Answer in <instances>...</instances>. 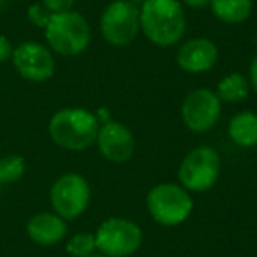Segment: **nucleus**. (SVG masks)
Segmentation results:
<instances>
[{"mask_svg": "<svg viewBox=\"0 0 257 257\" xmlns=\"http://www.w3.org/2000/svg\"><path fill=\"white\" fill-rule=\"evenodd\" d=\"M140 29L155 46L171 48L182 41L187 18L178 0H145L140 6Z\"/></svg>", "mask_w": 257, "mask_h": 257, "instance_id": "nucleus-1", "label": "nucleus"}, {"mask_svg": "<svg viewBox=\"0 0 257 257\" xmlns=\"http://www.w3.org/2000/svg\"><path fill=\"white\" fill-rule=\"evenodd\" d=\"M99 120L83 107H64L53 113L48 123V134L57 147L71 152H81L95 145Z\"/></svg>", "mask_w": 257, "mask_h": 257, "instance_id": "nucleus-2", "label": "nucleus"}, {"mask_svg": "<svg viewBox=\"0 0 257 257\" xmlns=\"http://www.w3.org/2000/svg\"><path fill=\"white\" fill-rule=\"evenodd\" d=\"M48 48L60 57H78L88 48L92 32L85 16L78 11L53 13L44 27Z\"/></svg>", "mask_w": 257, "mask_h": 257, "instance_id": "nucleus-3", "label": "nucleus"}, {"mask_svg": "<svg viewBox=\"0 0 257 257\" xmlns=\"http://www.w3.org/2000/svg\"><path fill=\"white\" fill-rule=\"evenodd\" d=\"M147 208L150 217L164 227L180 225L190 217L194 201L190 192L171 182L157 183L147 194Z\"/></svg>", "mask_w": 257, "mask_h": 257, "instance_id": "nucleus-4", "label": "nucleus"}, {"mask_svg": "<svg viewBox=\"0 0 257 257\" xmlns=\"http://www.w3.org/2000/svg\"><path fill=\"white\" fill-rule=\"evenodd\" d=\"M97 252L106 257H131L141 248L143 231L136 222L121 217H111L97 227Z\"/></svg>", "mask_w": 257, "mask_h": 257, "instance_id": "nucleus-5", "label": "nucleus"}, {"mask_svg": "<svg viewBox=\"0 0 257 257\" xmlns=\"http://www.w3.org/2000/svg\"><path fill=\"white\" fill-rule=\"evenodd\" d=\"M220 176V157L211 147H197L183 157L178 168L180 185L189 192H206Z\"/></svg>", "mask_w": 257, "mask_h": 257, "instance_id": "nucleus-6", "label": "nucleus"}, {"mask_svg": "<svg viewBox=\"0 0 257 257\" xmlns=\"http://www.w3.org/2000/svg\"><path fill=\"white\" fill-rule=\"evenodd\" d=\"M99 27L102 37L111 46H128L141 32L140 8L128 0H113L100 15Z\"/></svg>", "mask_w": 257, "mask_h": 257, "instance_id": "nucleus-7", "label": "nucleus"}, {"mask_svg": "<svg viewBox=\"0 0 257 257\" xmlns=\"http://www.w3.org/2000/svg\"><path fill=\"white\" fill-rule=\"evenodd\" d=\"M92 199L90 183L78 173L58 176L50 189V203L57 215L64 220H74L86 211Z\"/></svg>", "mask_w": 257, "mask_h": 257, "instance_id": "nucleus-8", "label": "nucleus"}, {"mask_svg": "<svg viewBox=\"0 0 257 257\" xmlns=\"http://www.w3.org/2000/svg\"><path fill=\"white\" fill-rule=\"evenodd\" d=\"M11 62L23 79L32 83H44L55 74L53 51L37 41H23L13 50Z\"/></svg>", "mask_w": 257, "mask_h": 257, "instance_id": "nucleus-9", "label": "nucleus"}, {"mask_svg": "<svg viewBox=\"0 0 257 257\" xmlns=\"http://www.w3.org/2000/svg\"><path fill=\"white\" fill-rule=\"evenodd\" d=\"M222 102L210 88H197L190 92L182 102V120L189 131L196 134L208 133L220 118Z\"/></svg>", "mask_w": 257, "mask_h": 257, "instance_id": "nucleus-10", "label": "nucleus"}, {"mask_svg": "<svg viewBox=\"0 0 257 257\" xmlns=\"http://www.w3.org/2000/svg\"><path fill=\"white\" fill-rule=\"evenodd\" d=\"M95 145L99 148L100 155L106 161L114 162V164L127 162L133 157L134 148H136L131 128L127 125L120 123V121L113 120L106 121L99 127Z\"/></svg>", "mask_w": 257, "mask_h": 257, "instance_id": "nucleus-11", "label": "nucleus"}, {"mask_svg": "<svg viewBox=\"0 0 257 257\" xmlns=\"http://www.w3.org/2000/svg\"><path fill=\"white\" fill-rule=\"evenodd\" d=\"M218 60V48L208 37H194L178 48L176 64L182 71L190 74L208 72L215 67Z\"/></svg>", "mask_w": 257, "mask_h": 257, "instance_id": "nucleus-12", "label": "nucleus"}, {"mask_svg": "<svg viewBox=\"0 0 257 257\" xmlns=\"http://www.w3.org/2000/svg\"><path fill=\"white\" fill-rule=\"evenodd\" d=\"M27 236L39 246H53L67 236V220L55 211H39L27 222Z\"/></svg>", "mask_w": 257, "mask_h": 257, "instance_id": "nucleus-13", "label": "nucleus"}, {"mask_svg": "<svg viewBox=\"0 0 257 257\" xmlns=\"http://www.w3.org/2000/svg\"><path fill=\"white\" fill-rule=\"evenodd\" d=\"M229 138L241 148L257 147V114L253 111H239L231 118L227 127Z\"/></svg>", "mask_w": 257, "mask_h": 257, "instance_id": "nucleus-14", "label": "nucleus"}, {"mask_svg": "<svg viewBox=\"0 0 257 257\" xmlns=\"http://www.w3.org/2000/svg\"><path fill=\"white\" fill-rule=\"evenodd\" d=\"M210 8L220 22L236 25L250 18L253 0H210Z\"/></svg>", "mask_w": 257, "mask_h": 257, "instance_id": "nucleus-15", "label": "nucleus"}, {"mask_svg": "<svg viewBox=\"0 0 257 257\" xmlns=\"http://www.w3.org/2000/svg\"><path fill=\"white\" fill-rule=\"evenodd\" d=\"M248 92H250L248 79L243 74H239V72H232V74L224 76L218 81L217 90H215L220 102H227V104L241 102V100H245L248 97Z\"/></svg>", "mask_w": 257, "mask_h": 257, "instance_id": "nucleus-16", "label": "nucleus"}, {"mask_svg": "<svg viewBox=\"0 0 257 257\" xmlns=\"http://www.w3.org/2000/svg\"><path fill=\"white\" fill-rule=\"evenodd\" d=\"M65 252L71 257H90L97 252L95 234L92 232H78L71 236L65 243Z\"/></svg>", "mask_w": 257, "mask_h": 257, "instance_id": "nucleus-17", "label": "nucleus"}, {"mask_svg": "<svg viewBox=\"0 0 257 257\" xmlns=\"http://www.w3.org/2000/svg\"><path fill=\"white\" fill-rule=\"evenodd\" d=\"M51 15H53V13H51L43 2H36V4H30L29 8H27V18H29V22L43 30H44V27L48 25V22H50Z\"/></svg>", "mask_w": 257, "mask_h": 257, "instance_id": "nucleus-18", "label": "nucleus"}, {"mask_svg": "<svg viewBox=\"0 0 257 257\" xmlns=\"http://www.w3.org/2000/svg\"><path fill=\"white\" fill-rule=\"evenodd\" d=\"M51 13H64L71 11L76 0H41Z\"/></svg>", "mask_w": 257, "mask_h": 257, "instance_id": "nucleus-19", "label": "nucleus"}, {"mask_svg": "<svg viewBox=\"0 0 257 257\" xmlns=\"http://www.w3.org/2000/svg\"><path fill=\"white\" fill-rule=\"evenodd\" d=\"M13 50H15V46H13V43L9 41V37H6L4 34H0V64L11 60Z\"/></svg>", "mask_w": 257, "mask_h": 257, "instance_id": "nucleus-20", "label": "nucleus"}, {"mask_svg": "<svg viewBox=\"0 0 257 257\" xmlns=\"http://www.w3.org/2000/svg\"><path fill=\"white\" fill-rule=\"evenodd\" d=\"M248 83L257 93V55H253L252 62H250V67H248Z\"/></svg>", "mask_w": 257, "mask_h": 257, "instance_id": "nucleus-21", "label": "nucleus"}, {"mask_svg": "<svg viewBox=\"0 0 257 257\" xmlns=\"http://www.w3.org/2000/svg\"><path fill=\"white\" fill-rule=\"evenodd\" d=\"M183 4H187L189 8H204V6H210V0H183Z\"/></svg>", "mask_w": 257, "mask_h": 257, "instance_id": "nucleus-22", "label": "nucleus"}, {"mask_svg": "<svg viewBox=\"0 0 257 257\" xmlns=\"http://www.w3.org/2000/svg\"><path fill=\"white\" fill-rule=\"evenodd\" d=\"M128 2H133V4H134V6H138V8H140V6H141V4H143L145 0H128Z\"/></svg>", "mask_w": 257, "mask_h": 257, "instance_id": "nucleus-23", "label": "nucleus"}, {"mask_svg": "<svg viewBox=\"0 0 257 257\" xmlns=\"http://www.w3.org/2000/svg\"><path fill=\"white\" fill-rule=\"evenodd\" d=\"M6 2H8V0H0V13H2V9H4Z\"/></svg>", "mask_w": 257, "mask_h": 257, "instance_id": "nucleus-24", "label": "nucleus"}, {"mask_svg": "<svg viewBox=\"0 0 257 257\" xmlns=\"http://www.w3.org/2000/svg\"><path fill=\"white\" fill-rule=\"evenodd\" d=\"M90 257H106V255H102V253H99V252H95L93 255H90Z\"/></svg>", "mask_w": 257, "mask_h": 257, "instance_id": "nucleus-25", "label": "nucleus"}, {"mask_svg": "<svg viewBox=\"0 0 257 257\" xmlns=\"http://www.w3.org/2000/svg\"><path fill=\"white\" fill-rule=\"evenodd\" d=\"M2 187H4V183H2V180H0V189H2Z\"/></svg>", "mask_w": 257, "mask_h": 257, "instance_id": "nucleus-26", "label": "nucleus"}]
</instances>
